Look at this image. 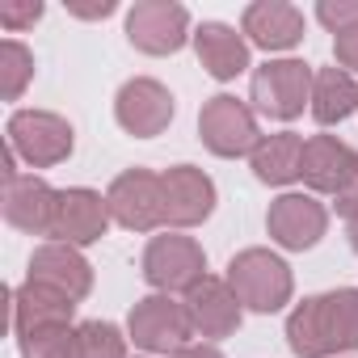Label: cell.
<instances>
[{"instance_id":"obj_1","label":"cell","mask_w":358,"mask_h":358,"mask_svg":"<svg viewBox=\"0 0 358 358\" xmlns=\"http://www.w3.org/2000/svg\"><path fill=\"white\" fill-rule=\"evenodd\" d=\"M287 345L295 358H333L358 350V287L303 299L287 316Z\"/></svg>"},{"instance_id":"obj_2","label":"cell","mask_w":358,"mask_h":358,"mask_svg":"<svg viewBox=\"0 0 358 358\" xmlns=\"http://www.w3.org/2000/svg\"><path fill=\"white\" fill-rule=\"evenodd\" d=\"M312 85L316 72L303 59H270L253 72L249 97H253V114L274 118V122H291L303 114V106L312 110Z\"/></svg>"},{"instance_id":"obj_3","label":"cell","mask_w":358,"mask_h":358,"mask_svg":"<svg viewBox=\"0 0 358 358\" xmlns=\"http://www.w3.org/2000/svg\"><path fill=\"white\" fill-rule=\"evenodd\" d=\"M228 287L236 291V299L249 312H278L282 303H291L295 278L291 266L270 253V249H241L228 262Z\"/></svg>"},{"instance_id":"obj_4","label":"cell","mask_w":358,"mask_h":358,"mask_svg":"<svg viewBox=\"0 0 358 358\" xmlns=\"http://www.w3.org/2000/svg\"><path fill=\"white\" fill-rule=\"evenodd\" d=\"M139 266H143L148 287L160 291V295H186L190 287H199L207 278V253H203V245L194 236H182V232L152 236Z\"/></svg>"},{"instance_id":"obj_5","label":"cell","mask_w":358,"mask_h":358,"mask_svg":"<svg viewBox=\"0 0 358 358\" xmlns=\"http://www.w3.org/2000/svg\"><path fill=\"white\" fill-rule=\"evenodd\" d=\"M127 333L139 350L148 354H177V350H186L190 337H194V324H190V312L182 299H173V295H143L131 316H127Z\"/></svg>"},{"instance_id":"obj_6","label":"cell","mask_w":358,"mask_h":358,"mask_svg":"<svg viewBox=\"0 0 358 358\" xmlns=\"http://www.w3.org/2000/svg\"><path fill=\"white\" fill-rule=\"evenodd\" d=\"M30 169H51L59 160L72 156L76 148V131L68 118L51 114V110H17L9 118V139H5Z\"/></svg>"},{"instance_id":"obj_7","label":"cell","mask_w":358,"mask_h":358,"mask_svg":"<svg viewBox=\"0 0 358 358\" xmlns=\"http://www.w3.org/2000/svg\"><path fill=\"white\" fill-rule=\"evenodd\" d=\"M106 203H110V220L127 232H152L164 224V186L160 173L152 169L118 173L106 190Z\"/></svg>"},{"instance_id":"obj_8","label":"cell","mask_w":358,"mask_h":358,"mask_svg":"<svg viewBox=\"0 0 358 358\" xmlns=\"http://www.w3.org/2000/svg\"><path fill=\"white\" fill-rule=\"evenodd\" d=\"M199 135H203V148L215 152V156H249L257 148V114L232 97V93H215L203 114H199Z\"/></svg>"},{"instance_id":"obj_9","label":"cell","mask_w":358,"mask_h":358,"mask_svg":"<svg viewBox=\"0 0 358 358\" xmlns=\"http://www.w3.org/2000/svg\"><path fill=\"white\" fill-rule=\"evenodd\" d=\"M127 38L143 55H177L190 34V13L173 0H139L127 13Z\"/></svg>"},{"instance_id":"obj_10","label":"cell","mask_w":358,"mask_h":358,"mask_svg":"<svg viewBox=\"0 0 358 358\" xmlns=\"http://www.w3.org/2000/svg\"><path fill=\"white\" fill-rule=\"evenodd\" d=\"M173 114H177L173 93H169L160 80H152V76L127 80V85L118 89V97H114V118H118V127H122L127 135H135V139H156V135H164L169 122H173Z\"/></svg>"},{"instance_id":"obj_11","label":"cell","mask_w":358,"mask_h":358,"mask_svg":"<svg viewBox=\"0 0 358 358\" xmlns=\"http://www.w3.org/2000/svg\"><path fill=\"white\" fill-rule=\"evenodd\" d=\"M266 232L274 245L303 253L320 245V236L329 232V211L316 194H278L266 211Z\"/></svg>"},{"instance_id":"obj_12","label":"cell","mask_w":358,"mask_h":358,"mask_svg":"<svg viewBox=\"0 0 358 358\" xmlns=\"http://www.w3.org/2000/svg\"><path fill=\"white\" fill-rule=\"evenodd\" d=\"M164 186V228L182 232V228H199L203 220H211L215 211V182L194 169V164H173L169 173H160Z\"/></svg>"},{"instance_id":"obj_13","label":"cell","mask_w":358,"mask_h":358,"mask_svg":"<svg viewBox=\"0 0 358 358\" xmlns=\"http://www.w3.org/2000/svg\"><path fill=\"white\" fill-rule=\"evenodd\" d=\"M186 312H190V324H194V337L203 341H220V337H232L241 329V316H245V303L236 299V291L228 287V278H203L199 287L186 291Z\"/></svg>"},{"instance_id":"obj_14","label":"cell","mask_w":358,"mask_h":358,"mask_svg":"<svg viewBox=\"0 0 358 358\" xmlns=\"http://www.w3.org/2000/svg\"><path fill=\"white\" fill-rule=\"evenodd\" d=\"M106 228H110V203L97 190H89V186L59 190V207H55V224H51V236L59 245L85 249V245L101 241Z\"/></svg>"},{"instance_id":"obj_15","label":"cell","mask_w":358,"mask_h":358,"mask_svg":"<svg viewBox=\"0 0 358 358\" xmlns=\"http://www.w3.org/2000/svg\"><path fill=\"white\" fill-rule=\"evenodd\" d=\"M55 207H59V190H51L34 173H17L13 182H5V194H0L5 220L26 236H51Z\"/></svg>"},{"instance_id":"obj_16","label":"cell","mask_w":358,"mask_h":358,"mask_svg":"<svg viewBox=\"0 0 358 358\" xmlns=\"http://www.w3.org/2000/svg\"><path fill=\"white\" fill-rule=\"evenodd\" d=\"M26 278L43 282V287H51V291H59V295H68L76 303L93 291V266H89V257L80 249H72V245H59V241H47V245H38L30 253V274Z\"/></svg>"},{"instance_id":"obj_17","label":"cell","mask_w":358,"mask_h":358,"mask_svg":"<svg viewBox=\"0 0 358 358\" xmlns=\"http://www.w3.org/2000/svg\"><path fill=\"white\" fill-rule=\"evenodd\" d=\"M358 169V152L350 143H341L337 135H312L303 139V169L299 177L308 182L312 194H341V186L354 177Z\"/></svg>"},{"instance_id":"obj_18","label":"cell","mask_w":358,"mask_h":358,"mask_svg":"<svg viewBox=\"0 0 358 358\" xmlns=\"http://www.w3.org/2000/svg\"><path fill=\"white\" fill-rule=\"evenodd\" d=\"M241 34H249L262 51H291L303 38V13L287 0H257L241 17Z\"/></svg>"},{"instance_id":"obj_19","label":"cell","mask_w":358,"mask_h":358,"mask_svg":"<svg viewBox=\"0 0 358 358\" xmlns=\"http://www.w3.org/2000/svg\"><path fill=\"white\" fill-rule=\"evenodd\" d=\"M9 299H13V333L17 337H26L34 329L72 324V316H76V299H68V295H59L43 282H30V278L22 287H13Z\"/></svg>"},{"instance_id":"obj_20","label":"cell","mask_w":358,"mask_h":358,"mask_svg":"<svg viewBox=\"0 0 358 358\" xmlns=\"http://www.w3.org/2000/svg\"><path fill=\"white\" fill-rule=\"evenodd\" d=\"M194 51H199V64L207 68V76H215V80H236L249 68V38L236 34L228 22H203L194 30Z\"/></svg>"},{"instance_id":"obj_21","label":"cell","mask_w":358,"mask_h":358,"mask_svg":"<svg viewBox=\"0 0 358 358\" xmlns=\"http://www.w3.org/2000/svg\"><path fill=\"white\" fill-rule=\"evenodd\" d=\"M249 164L262 186H291L303 169V135H295V131L262 135L257 148L249 152Z\"/></svg>"},{"instance_id":"obj_22","label":"cell","mask_w":358,"mask_h":358,"mask_svg":"<svg viewBox=\"0 0 358 358\" xmlns=\"http://www.w3.org/2000/svg\"><path fill=\"white\" fill-rule=\"evenodd\" d=\"M358 110V80L345 68H320L316 85H312V118L320 127H333L341 118H350Z\"/></svg>"},{"instance_id":"obj_23","label":"cell","mask_w":358,"mask_h":358,"mask_svg":"<svg viewBox=\"0 0 358 358\" xmlns=\"http://www.w3.org/2000/svg\"><path fill=\"white\" fill-rule=\"evenodd\" d=\"M72 358H127V337L110 320H80L76 341H72Z\"/></svg>"},{"instance_id":"obj_24","label":"cell","mask_w":358,"mask_h":358,"mask_svg":"<svg viewBox=\"0 0 358 358\" xmlns=\"http://www.w3.org/2000/svg\"><path fill=\"white\" fill-rule=\"evenodd\" d=\"M34 80V51L17 38H5L0 43V97L5 101H17Z\"/></svg>"},{"instance_id":"obj_25","label":"cell","mask_w":358,"mask_h":358,"mask_svg":"<svg viewBox=\"0 0 358 358\" xmlns=\"http://www.w3.org/2000/svg\"><path fill=\"white\" fill-rule=\"evenodd\" d=\"M22 341V358H72L76 324H55V329H34Z\"/></svg>"},{"instance_id":"obj_26","label":"cell","mask_w":358,"mask_h":358,"mask_svg":"<svg viewBox=\"0 0 358 358\" xmlns=\"http://www.w3.org/2000/svg\"><path fill=\"white\" fill-rule=\"evenodd\" d=\"M316 17H320L333 34H345V30L358 26V0H354V5H350V0H320V5H316Z\"/></svg>"},{"instance_id":"obj_27","label":"cell","mask_w":358,"mask_h":358,"mask_svg":"<svg viewBox=\"0 0 358 358\" xmlns=\"http://www.w3.org/2000/svg\"><path fill=\"white\" fill-rule=\"evenodd\" d=\"M43 17V5L38 0H5V5H0V26L5 30H26V26H34Z\"/></svg>"},{"instance_id":"obj_28","label":"cell","mask_w":358,"mask_h":358,"mask_svg":"<svg viewBox=\"0 0 358 358\" xmlns=\"http://www.w3.org/2000/svg\"><path fill=\"white\" fill-rule=\"evenodd\" d=\"M333 55H337V68H345L350 76L358 72V26L345 34H333Z\"/></svg>"},{"instance_id":"obj_29","label":"cell","mask_w":358,"mask_h":358,"mask_svg":"<svg viewBox=\"0 0 358 358\" xmlns=\"http://www.w3.org/2000/svg\"><path fill=\"white\" fill-rule=\"evenodd\" d=\"M337 215H345V220H358V169H354V177L341 186V194H337Z\"/></svg>"},{"instance_id":"obj_30","label":"cell","mask_w":358,"mask_h":358,"mask_svg":"<svg viewBox=\"0 0 358 358\" xmlns=\"http://www.w3.org/2000/svg\"><path fill=\"white\" fill-rule=\"evenodd\" d=\"M72 17H110L114 13V0H101V5H68Z\"/></svg>"},{"instance_id":"obj_31","label":"cell","mask_w":358,"mask_h":358,"mask_svg":"<svg viewBox=\"0 0 358 358\" xmlns=\"http://www.w3.org/2000/svg\"><path fill=\"white\" fill-rule=\"evenodd\" d=\"M173 358H224V350H220V345H211V341H199V345L177 350Z\"/></svg>"},{"instance_id":"obj_32","label":"cell","mask_w":358,"mask_h":358,"mask_svg":"<svg viewBox=\"0 0 358 358\" xmlns=\"http://www.w3.org/2000/svg\"><path fill=\"white\" fill-rule=\"evenodd\" d=\"M350 249L358 253V220H350Z\"/></svg>"}]
</instances>
